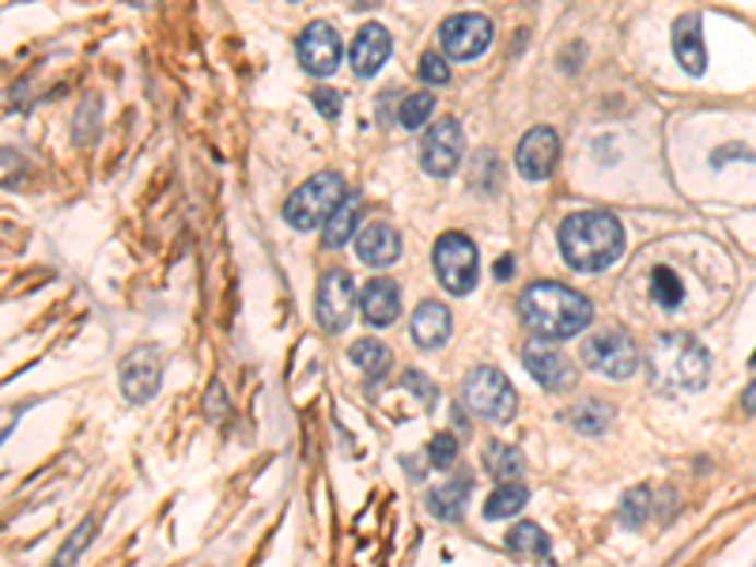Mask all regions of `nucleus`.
<instances>
[{"label": "nucleus", "instance_id": "obj_1", "mask_svg": "<svg viewBox=\"0 0 756 567\" xmlns=\"http://www.w3.org/2000/svg\"><path fill=\"white\" fill-rule=\"evenodd\" d=\"M519 318L525 330L545 336V341H567V336L587 330L590 318H594V307L575 287L541 281L519 295Z\"/></svg>", "mask_w": 756, "mask_h": 567}, {"label": "nucleus", "instance_id": "obj_2", "mask_svg": "<svg viewBox=\"0 0 756 567\" xmlns=\"http://www.w3.org/2000/svg\"><path fill=\"white\" fill-rule=\"evenodd\" d=\"M560 253L575 273H602L624 253V227L610 212H575L560 224Z\"/></svg>", "mask_w": 756, "mask_h": 567}, {"label": "nucleus", "instance_id": "obj_3", "mask_svg": "<svg viewBox=\"0 0 756 567\" xmlns=\"http://www.w3.org/2000/svg\"><path fill=\"white\" fill-rule=\"evenodd\" d=\"M647 367L665 390H704L711 378V356L693 333H662L647 352Z\"/></svg>", "mask_w": 756, "mask_h": 567}, {"label": "nucleus", "instance_id": "obj_4", "mask_svg": "<svg viewBox=\"0 0 756 567\" xmlns=\"http://www.w3.org/2000/svg\"><path fill=\"white\" fill-rule=\"evenodd\" d=\"M344 178L336 170H318L315 178H307L284 204V220L295 232H310V227H326V220L341 209L344 201Z\"/></svg>", "mask_w": 756, "mask_h": 567}, {"label": "nucleus", "instance_id": "obj_5", "mask_svg": "<svg viewBox=\"0 0 756 567\" xmlns=\"http://www.w3.org/2000/svg\"><path fill=\"white\" fill-rule=\"evenodd\" d=\"M462 405L476 413L488 424H507L519 409V393H515L511 378L496 367H473L462 382Z\"/></svg>", "mask_w": 756, "mask_h": 567}, {"label": "nucleus", "instance_id": "obj_6", "mask_svg": "<svg viewBox=\"0 0 756 567\" xmlns=\"http://www.w3.org/2000/svg\"><path fill=\"white\" fill-rule=\"evenodd\" d=\"M432 265L450 295H470L476 287V246L462 232H447L435 243Z\"/></svg>", "mask_w": 756, "mask_h": 567}, {"label": "nucleus", "instance_id": "obj_7", "mask_svg": "<svg viewBox=\"0 0 756 567\" xmlns=\"http://www.w3.org/2000/svg\"><path fill=\"white\" fill-rule=\"evenodd\" d=\"M582 359H587L590 371H598L605 378H628V375H636V367H639V349L628 333L605 330L582 344Z\"/></svg>", "mask_w": 756, "mask_h": 567}, {"label": "nucleus", "instance_id": "obj_8", "mask_svg": "<svg viewBox=\"0 0 756 567\" xmlns=\"http://www.w3.org/2000/svg\"><path fill=\"white\" fill-rule=\"evenodd\" d=\"M356 281H352L344 269H330L318 284L315 299V318L326 333H344L352 322V310H356Z\"/></svg>", "mask_w": 756, "mask_h": 567}, {"label": "nucleus", "instance_id": "obj_9", "mask_svg": "<svg viewBox=\"0 0 756 567\" xmlns=\"http://www.w3.org/2000/svg\"><path fill=\"white\" fill-rule=\"evenodd\" d=\"M462 152H465V137H462V126L454 118H439L427 126L424 141H421V163L432 178H450L462 163Z\"/></svg>", "mask_w": 756, "mask_h": 567}, {"label": "nucleus", "instance_id": "obj_10", "mask_svg": "<svg viewBox=\"0 0 756 567\" xmlns=\"http://www.w3.org/2000/svg\"><path fill=\"white\" fill-rule=\"evenodd\" d=\"M163 386V352L155 344H141L121 359V393L133 405H144Z\"/></svg>", "mask_w": 756, "mask_h": 567}, {"label": "nucleus", "instance_id": "obj_11", "mask_svg": "<svg viewBox=\"0 0 756 567\" xmlns=\"http://www.w3.org/2000/svg\"><path fill=\"white\" fill-rule=\"evenodd\" d=\"M439 46L450 61H476L492 46V23L484 15H450L439 31Z\"/></svg>", "mask_w": 756, "mask_h": 567}, {"label": "nucleus", "instance_id": "obj_12", "mask_svg": "<svg viewBox=\"0 0 756 567\" xmlns=\"http://www.w3.org/2000/svg\"><path fill=\"white\" fill-rule=\"evenodd\" d=\"M560 163V137L548 126H533L530 133L519 141V152H515V167L525 182H545L548 175Z\"/></svg>", "mask_w": 756, "mask_h": 567}, {"label": "nucleus", "instance_id": "obj_13", "mask_svg": "<svg viewBox=\"0 0 756 567\" xmlns=\"http://www.w3.org/2000/svg\"><path fill=\"white\" fill-rule=\"evenodd\" d=\"M295 54H299V64L310 72V76H330V72L341 64V35L330 27L326 20H315L303 27L299 43H295Z\"/></svg>", "mask_w": 756, "mask_h": 567}, {"label": "nucleus", "instance_id": "obj_14", "mask_svg": "<svg viewBox=\"0 0 756 567\" xmlns=\"http://www.w3.org/2000/svg\"><path fill=\"white\" fill-rule=\"evenodd\" d=\"M522 364H525V371L533 375V382L545 386V390H553V393L571 390V386H575L571 359H567L553 341H545V336H538V341L525 344V349H522Z\"/></svg>", "mask_w": 756, "mask_h": 567}, {"label": "nucleus", "instance_id": "obj_15", "mask_svg": "<svg viewBox=\"0 0 756 567\" xmlns=\"http://www.w3.org/2000/svg\"><path fill=\"white\" fill-rule=\"evenodd\" d=\"M390 31L382 23H364L359 35L352 38V49H349V61H352V72L359 80H371L386 61H390Z\"/></svg>", "mask_w": 756, "mask_h": 567}, {"label": "nucleus", "instance_id": "obj_16", "mask_svg": "<svg viewBox=\"0 0 756 567\" xmlns=\"http://www.w3.org/2000/svg\"><path fill=\"white\" fill-rule=\"evenodd\" d=\"M673 57L688 76H704L708 69V49H704V20L700 12H685L673 23Z\"/></svg>", "mask_w": 756, "mask_h": 567}, {"label": "nucleus", "instance_id": "obj_17", "mask_svg": "<svg viewBox=\"0 0 756 567\" xmlns=\"http://www.w3.org/2000/svg\"><path fill=\"white\" fill-rule=\"evenodd\" d=\"M356 253L364 265L371 269H386L393 265V261L401 258V235L393 224H386V220H375V224H364L356 235Z\"/></svg>", "mask_w": 756, "mask_h": 567}, {"label": "nucleus", "instance_id": "obj_18", "mask_svg": "<svg viewBox=\"0 0 756 567\" xmlns=\"http://www.w3.org/2000/svg\"><path fill=\"white\" fill-rule=\"evenodd\" d=\"M359 310H364V322L371 326V330H386V326H393V322H398V315H401L398 284L386 281V276L367 281L364 292H359Z\"/></svg>", "mask_w": 756, "mask_h": 567}, {"label": "nucleus", "instance_id": "obj_19", "mask_svg": "<svg viewBox=\"0 0 756 567\" xmlns=\"http://www.w3.org/2000/svg\"><path fill=\"white\" fill-rule=\"evenodd\" d=\"M450 333H454V318H450V310L435 299H424L413 315V341L421 344L424 352H435L450 341Z\"/></svg>", "mask_w": 756, "mask_h": 567}, {"label": "nucleus", "instance_id": "obj_20", "mask_svg": "<svg viewBox=\"0 0 756 567\" xmlns=\"http://www.w3.org/2000/svg\"><path fill=\"white\" fill-rule=\"evenodd\" d=\"M473 492V476L470 473H458L454 481H447L442 488L427 492V511L435 515V519L442 522H458L465 511V499H470Z\"/></svg>", "mask_w": 756, "mask_h": 567}, {"label": "nucleus", "instance_id": "obj_21", "mask_svg": "<svg viewBox=\"0 0 756 567\" xmlns=\"http://www.w3.org/2000/svg\"><path fill=\"white\" fill-rule=\"evenodd\" d=\"M507 553L522 556V560H548V553H553V541H548V533L541 530L538 522H519L511 525V533H507Z\"/></svg>", "mask_w": 756, "mask_h": 567}, {"label": "nucleus", "instance_id": "obj_22", "mask_svg": "<svg viewBox=\"0 0 756 567\" xmlns=\"http://www.w3.org/2000/svg\"><path fill=\"white\" fill-rule=\"evenodd\" d=\"M359 216H364V197L349 193V197H344V201H341V209H336L333 216L326 220V227H322V243L330 246V250H336V246H344L352 235H356Z\"/></svg>", "mask_w": 756, "mask_h": 567}, {"label": "nucleus", "instance_id": "obj_23", "mask_svg": "<svg viewBox=\"0 0 756 567\" xmlns=\"http://www.w3.org/2000/svg\"><path fill=\"white\" fill-rule=\"evenodd\" d=\"M349 359H352V364H356L367 378H371V382H382L386 371L393 367V352L386 349L382 341H371V336H364V341L352 344V349H349Z\"/></svg>", "mask_w": 756, "mask_h": 567}, {"label": "nucleus", "instance_id": "obj_24", "mask_svg": "<svg viewBox=\"0 0 756 567\" xmlns=\"http://www.w3.org/2000/svg\"><path fill=\"white\" fill-rule=\"evenodd\" d=\"M530 504V488L519 481H504L496 492L488 496V504H484V519H511V515H519L522 507Z\"/></svg>", "mask_w": 756, "mask_h": 567}, {"label": "nucleus", "instance_id": "obj_25", "mask_svg": "<svg viewBox=\"0 0 756 567\" xmlns=\"http://www.w3.org/2000/svg\"><path fill=\"white\" fill-rule=\"evenodd\" d=\"M484 470L496 476L499 484H504V481H519L522 470H525L522 450L507 447V442H488V447H484Z\"/></svg>", "mask_w": 756, "mask_h": 567}, {"label": "nucleus", "instance_id": "obj_26", "mask_svg": "<svg viewBox=\"0 0 756 567\" xmlns=\"http://www.w3.org/2000/svg\"><path fill=\"white\" fill-rule=\"evenodd\" d=\"M567 424L575 427L579 435H602L605 427L613 424V409L605 401H582L567 413Z\"/></svg>", "mask_w": 756, "mask_h": 567}, {"label": "nucleus", "instance_id": "obj_27", "mask_svg": "<svg viewBox=\"0 0 756 567\" xmlns=\"http://www.w3.org/2000/svg\"><path fill=\"white\" fill-rule=\"evenodd\" d=\"M95 533H98V522L95 519H84V522L76 525V533H69V541L57 548V556H54V564H49V567H72V564L80 560V556H84V548L95 541Z\"/></svg>", "mask_w": 756, "mask_h": 567}, {"label": "nucleus", "instance_id": "obj_28", "mask_svg": "<svg viewBox=\"0 0 756 567\" xmlns=\"http://www.w3.org/2000/svg\"><path fill=\"white\" fill-rule=\"evenodd\" d=\"M651 299L659 303V307L673 310L681 307V299H685V287H681V276L673 273L670 265H659L651 273Z\"/></svg>", "mask_w": 756, "mask_h": 567}, {"label": "nucleus", "instance_id": "obj_29", "mask_svg": "<svg viewBox=\"0 0 756 567\" xmlns=\"http://www.w3.org/2000/svg\"><path fill=\"white\" fill-rule=\"evenodd\" d=\"M435 114V98L427 95V92H416V95H405L401 98V106H398V121L405 129H421L427 118Z\"/></svg>", "mask_w": 756, "mask_h": 567}, {"label": "nucleus", "instance_id": "obj_30", "mask_svg": "<svg viewBox=\"0 0 756 567\" xmlns=\"http://www.w3.org/2000/svg\"><path fill=\"white\" fill-rule=\"evenodd\" d=\"M647 519H651V488H631L628 496L621 499V522L628 530H639Z\"/></svg>", "mask_w": 756, "mask_h": 567}, {"label": "nucleus", "instance_id": "obj_31", "mask_svg": "<svg viewBox=\"0 0 756 567\" xmlns=\"http://www.w3.org/2000/svg\"><path fill=\"white\" fill-rule=\"evenodd\" d=\"M427 458H432L435 470H454V462H458V439L450 432H439L432 439V447H427Z\"/></svg>", "mask_w": 756, "mask_h": 567}, {"label": "nucleus", "instance_id": "obj_32", "mask_svg": "<svg viewBox=\"0 0 756 567\" xmlns=\"http://www.w3.org/2000/svg\"><path fill=\"white\" fill-rule=\"evenodd\" d=\"M421 76L427 80V84H450V57L439 54V49H427V54L421 57Z\"/></svg>", "mask_w": 756, "mask_h": 567}, {"label": "nucleus", "instance_id": "obj_33", "mask_svg": "<svg viewBox=\"0 0 756 567\" xmlns=\"http://www.w3.org/2000/svg\"><path fill=\"white\" fill-rule=\"evenodd\" d=\"M405 390H413L427 409H435V401H439V390H435V382L424 371H405Z\"/></svg>", "mask_w": 756, "mask_h": 567}, {"label": "nucleus", "instance_id": "obj_34", "mask_svg": "<svg viewBox=\"0 0 756 567\" xmlns=\"http://www.w3.org/2000/svg\"><path fill=\"white\" fill-rule=\"evenodd\" d=\"M315 106L333 121L336 114H341V92H333V87H318V92H315Z\"/></svg>", "mask_w": 756, "mask_h": 567}, {"label": "nucleus", "instance_id": "obj_35", "mask_svg": "<svg viewBox=\"0 0 756 567\" xmlns=\"http://www.w3.org/2000/svg\"><path fill=\"white\" fill-rule=\"evenodd\" d=\"M515 273V261L511 258H504V261H496V281H507V276Z\"/></svg>", "mask_w": 756, "mask_h": 567}, {"label": "nucleus", "instance_id": "obj_36", "mask_svg": "<svg viewBox=\"0 0 756 567\" xmlns=\"http://www.w3.org/2000/svg\"><path fill=\"white\" fill-rule=\"evenodd\" d=\"M349 4L356 8V12H371V8H378L382 0H349Z\"/></svg>", "mask_w": 756, "mask_h": 567}, {"label": "nucleus", "instance_id": "obj_37", "mask_svg": "<svg viewBox=\"0 0 756 567\" xmlns=\"http://www.w3.org/2000/svg\"><path fill=\"white\" fill-rule=\"evenodd\" d=\"M742 405L749 409V413H756V382L749 386V390H745V398H742Z\"/></svg>", "mask_w": 756, "mask_h": 567}, {"label": "nucleus", "instance_id": "obj_38", "mask_svg": "<svg viewBox=\"0 0 756 567\" xmlns=\"http://www.w3.org/2000/svg\"><path fill=\"white\" fill-rule=\"evenodd\" d=\"M137 4H155V0H137Z\"/></svg>", "mask_w": 756, "mask_h": 567}, {"label": "nucleus", "instance_id": "obj_39", "mask_svg": "<svg viewBox=\"0 0 756 567\" xmlns=\"http://www.w3.org/2000/svg\"><path fill=\"white\" fill-rule=\"evenodd\" d=\"M753 364H756V352H753Z\"/></svg>", "mask_w": 756, "mask_h": 567}]
</instances>
